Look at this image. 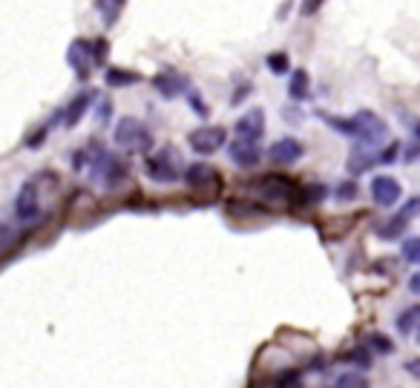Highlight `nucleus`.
<instances>
[{
  "mask_svg": "<svg viewBox=\"0 0 420 388\" xmlns=\"http://www.w3.org/2000/svg\"><path fill=\"white\" fill-rule=\"evenodd\" d=\"M365 348L374 351V354H380V357H389L392 351H394V342L386 337V333H369V340H365Z\"/></svg>",
  "mask_w": 420,
  "mask_h": 388,
  "instance_id": "nucleus-20",
  "label": "nucleus"
},
{
  "mask_svg": "<svg viewBox=\"0 0 420 388\" xmlns=\"http://www.w3.org/2000/svg\"><path fill=\"white\" fill-rule=\"evenodd\" d=\"M124 3H127V0H98L95 6L104 12V23H107V26H113V23L118 21L121 9H124Z\"/></svg>",
  "mask_w": 420,
  "mask_h": 388,
  "instance_id": "nucleus-22",
  "label": "nucleus"
},
{
  "mask_svg": "<svg viewBox=\"0 0 420 388\" xmlns=\"http://www.w3.org/2000/svg\"><path fill=\"white\" fill-rule=\"evenodd\" d=\"M417 340H420V328H417Z\"/></svg>",
  "mask_w": 420,
  "mask_h": 388,
  "instance_id": "nucleus-39",
  "label": "nucleus"
},
{
  "mask_svg": "<svg viewBox=\"0 0 420 388\" xmlns=\"http://www.w3.org/2000/svg\"><path fill=\"white\" fill-rule=\"evenodd\" d=\"M331 388H372V382L365 380L360 371H343Z\"/></svg>",
  "mask_w": 420,
  "mask_h": 388,
  "instance_id": "nucleus-21",
  "label": "nucleus"
},
{
  "mask_svg": "<svg viewBox=\"0 0 420 388\" xmlns=\"http://www.w3.org/2000/svg\"><path fill=\"white\" fill-rule=\"evenodd\" d=\"M12 242H15V233L9 231L6 224H0V251H6V248H9Z\"/></svg>",
  "mask_w": 420,
  "mask_h": 388,
  "instance_id": "nucleus-32",
  "label": "nucleus"
},
{
  "mask_svg": "<svg viewBox=\"0 0 420 388\" xmlns=\"http://www.w3.org/2000/svg\"><path fill=\"white\" fill-rule=\"evenodd\" d=\"M288 95L294 101H305L311 95V78L305 69H296V72L291 75V84H288Z\"/></svg>",
  "mask_w": 420,
  "mask_h": 388,
  "instance_id": "nucleus-17",
  "label": "nucleus"
},
{
  "mask_svg": "<svg viewBox=\"0 0 420 388\" xmlns=\"http://www.w3.org/2000/svg\"><path fill=\"white\" fill-rule=\"evenodd\" d=\"M300 199L303 204H317L325 199V187L323 184H311V187H300Z\"/></svg>",
  "mask_w": 420,
  "mask_h": 388,
  "instance_id": "nucleus-24",
  "label": "nucleus"
},
{
  "mask_svg": "<svg viewBox=\"0 0 420 388\" xmlns=\"http://www.w3.org/2000/svg\"><path fill=\"white\" fill-rule=\"evenodd\" d=\"M354 127H357V135H354V141H357V147H363V150H377L383 141H386V135H389V124L383 121L377 113H372V110H360L357 115H354Z\"/></svg>",
  "mask_w": 420,
  "mask_h": 388,
  "instance_id": "nucleus-2",
  "label": "nucleus"
},
{
  "mask_svg": "<svg viewBox=\"0 0 420 388\" xmlns=\"http://www.w3.org/2000/svg\"><path fill=\"white\" fill-rule=\"evenodd\" d=\"M256 190L262 193V199L274 204H288L294 199H300V187L288 175H262Z\"/></svg>",
  "mask_w": 420,
  "mask_h": 388,
  "instance_id": "nucleus-5",
  "label": "nucleus"
},
{
  "mask_svg": "<svg viewBox=\"0 0 420 388\" xmlns=\"http://www.w3.org/2000/svg\"><path fill=\"white\" fill-rule=\"evenodd\" d=\"M406 371H409L412 377H420V360H412V362H406Z\"/></svg>",
  "mask_w": 420,
  "mask_h": 388,
  "instance_id": "nucleus-37",
  "label": "nucleus"
},
{
  "mask_svg": "<svg viewBox=\"0 0 420 388\" xmlns=\"http://www.w3.org/2000/svg\"><path fill=\"white\" fill-rule=\"evenodd\" d=\"M66 61H69V66L75 69L78 78H86V75H90L93 69L98 66V64H95V55H93V41L75 38L73 43H69V49H66Z\"/></svg>",
  "mask_w": 420,
  "mask_h": 388,
  "instance_id": "nucleus-8",
  "label": "nucleus"
},
{
  "mask_svg": "<svg viewBox=\"0 0 420 388\" xmlns=\"http://www.w3.org/2000/svg\"><path fill=\"white\" fill-rule=\"evenodd\" d=\"M90 173H93V179H98L107 190H113V187H118L121 182L127 179V162L121 155L98 150L95 158L90 162Z\"/></svg>",
  "mask_w": 420,
  "mask_h": 388,
  "instance_id": "nucleus-3",
  "label": "nucleus"
},
{
  "mask_svg": "<svg viewBox=\"0 0 420 388\" xmlns=\"http://www.w3.org/2000/svg\"><path fill=\"white\" fill-rule=\"evenodd\" d=\"M227 158L233 162V167L239 170H254L259 162H262V150L254 141H242V138H233L227 144Z\"/></svg>",
  "mask_w": 420,
  "mask_h": 388,
  "instance_id": "nucleus-9",
  "label": "nucleus"
},
{
  "mask_svg": "<svg viewBox=\"0 0 420 388\" xmlns=\"http://www.w3.org/2000/svg\"><path fill=\"white\" fill-rule=\"evenodd\" d=\"M144 173H147V179L155 182V184H173V182H179L182 167L176 162V153H173L170 147H164V150L144 158Z\"/></svg>",
  "mask_w": 420,
  "mask_h": 388,
  "instance_id": "nucleus-4",
  "label": "nucleus"
},
{
  "mask_svg": "<svg viewBox=\"0 0 420 388\" xmlns=\"http://www.w3.org/2000/svg\"><path fill=\"white\" fill-rule=\"evenodd\" d=\"M265 64H268V69L274 75H285L288 66H291V58L285 55V52H271V55L265 58Z\"/></svg>",
  "mask_w": 420,
  "mask_h": 388,
  "instance_id": "nucleus-23",
  "label": "nucleus"
},
{
  "mask_svg": "<svg viewBox=\"0 0 420 388\" xmlns=\"http://www.w3.org/2000/svg\"><path fill=\"white\" fill-rule=\"evenodd\" d=\"M400 182L392 175H374L372 179V199L377 207H394L400 202Z\"/></svg>",
  "mask_w": 420,
  "mask_h": 388,
  "instance_id": "nucleus-13",
  "label": "nucleus"
},
{
  "mask_svg": "<svg viewBox=\"0 0 420 388\" xmlns=\"http://www.w3.org/2000/svg\"><path fill=\"white\" fill-rule=\"evenodd\" d=\"M104 81H107V86H113V90H118V86H130L135 81H142V75H138V72H124V69L113 66V69H107Z\"/></svg>",
  "mask_w": 420,
  "mask_h": 388,
  "instance_id": "nucleus-19",
  "label": "nucleus"
},
{
  "mask_svg": "<svg viewBox=\"0 0 420 388\" xmlns=\"http://www.w3.org/2000/svg\"><path fill=\"white\" fill-rule=\"evenodd\" d=\"M248 93H254V86H248V84H245V86H239V93L233 95V104H239L245 95H248Z\"/></svg>",
  "mask_w": 420,
  "mask_h": 388,
  "instance_id": "nucleus-36",
  "label": "nucleus"
},
{
  "mask_svg": "<svg viewBox=\"0 0 420 388\" xmlns=\"http://www.w3.org/2000/svg\"><path fill=\"white\" fill-rule=\"evenodd\" d=\"M417 328H420V305H409L406 311L397 313V331L403 333V337L414 333Z\"/></svg>",
  "mask_w": 420,
  "mask_h": 388,
  "instance_id": "nucleus-18",
  "label": "nucleus"
},
{
  "mask_svg": "<svg viewBox=\"0 0 420 388\" xmlns=\"http://www.w3.org/2000/svg\"><path fill=\"white\" fill-rule=\"evenodd\" d=\"M409 291H412L414 296H420V273H412V279H409Z\"/></svg>",
  "mask_w": 420,
  "mask_h": 388,
  "instance_id": "nucleus-34",
  "label": "nucleus"
},
{
  "mask_svg": "<svg viewBox=\"0 0 420 388\" xmlns=\"http://www.w3.org/2000/svg\"><path fill=\"white\" fill-rule=\"evenodd\" d=\"M409 127H412V135H414V141L420 144V118H412V121H409Z\"/></svg>",
  "mask_w": 420,
  "mask_h": 388,
  "instance_id": "nucleus-38",
  "label": "nucleus"
},
{
  "mask_svg": "<svg viewBox=\"0 0 420 388\" xmlns=\"http://www.w3.org/2000/svg\"><path fill=\"white\" fill-rule=\"evenodd\" d=\"M372 164H377V153L363 150V147H354V150H352V158H348V173L360 175V173L369 170Z\"/></svg>",
  "mask_w": 420,
  "mask_h": 388,
  "instance_id": "nucleus-16",
  "label": "nucleus"
},
{
  "mask_svg": "<svg viewBox=\"0 0 420 388\" xmlns=\"http://www.w3.org/2000/svg\"><path fill=\"white\" fill-rule=\"evenodd\" d=\"M153 86H155V93H159L162 98H179L184 93H190V84L184 75H179L176 69H162L159 75H153Z\"/></svg>",
  "mask_w": 420,
  "mask_h": 388,
  "instance_id": "nucleus-10",
  "label": "nucleus"
},
{
  "mask_svg": "<svg viewBox=\"0 0 420 388\" xmlns=\"http://www.w3.org/2000/svg\"><path fill=\"white\" fill-rule=\"evenodd\" d=\"M397 155H400V144L394 141V144H389L386 150H380V153H377V164H394V162H397Z\"/></svg>",
  "mask_w": 420,
  "mask_h": 388,
  "instance_id": "nucleus-27",
  "label": "nucleus"
},
{
  "mask_svg": "<svg viewBox=\"0 0 420 388\" xmlns=\"http://www.w3.org/2000/svg\"><path fill=\"white\" fill-rule=\"evenodd\" d=\"M397 219H403L406 224L412 222V219H417L420 216V196H414V199H409L403 207H400V213H394Z\"/></svg>",
  "mask_w": 420,
  "mask_h": 388,
  "instance_id": "nucleus-26",
  "label": "nucleus"
},
{
  "mask_svg": "<svg viewBox=\"0 0 420 388\" xmlns=\"http://www.w3.org/2000/svg\"><path fill=\"white\" fill-rule=\"evenodd\" d=\"M225 141H227V130L225 127H199V130L190 133L187 144L196 155H213V153H219L225 147Z\"/></svg>",
  "mask_w": 420,
  "mask_h": 388,
  "instance_id": "nucleus-6",
  "label": "nucleus"
},
{
  "mask_svg": "<svg viewBox=\"0 0 420 388\" xmlns=\"http://www.w3.org/2000/svg\"><path fill=\"white\" fill-rule=\"evenodd\" d=\"M187 101H190V107L196 110V115H199V118H207V115H210V107L199 98V93H196V90H190V93H187Z\"/></svg>",
  "mask_w": 420,
  "mask_h": 388,
  "instance_id": "nucleus-29",
  "label": "nucleus"
},
{
  "mask_svg": "<svg viewBox=\"0 0 420 388\" xmlns=\"http://www.w3.org/2000/svg\"><path fill=\"white\" fill-rule=\"evenodd\" d=\"M15 216L21 222H35L41 216V193H38V184L35 182H26V184H21V190H17Z\"/></svg>",
  "mask_w": 420,
  "mask_h": 388,
  "instance_id": "nucleus-7",
  "label": "nucleus"
},
{
  "mask_svg": "<svg viewBox=\"0 0 420 388\" xmlns=\"http://www.w3.org/2000/svg\"><path fill=\"white\" fill-rule=\"evenodd\" d=\"M93 55H95V64H104V55H107V41H104V38L93 41Z\"/></svg>",
  "mask_w": 420,
  "mask_h": 388,
  "instance_id": "nucleus-31",
  "label": "nucleus"
},
{
  "mask_svg": "<svg viewBox=\"0 0 420 388\" xmlns=\"http://www.w3.org/2000/svg\"><path fill=\"white\" fill-rule=\"evenodd\" d=\"M95 101V93L93 90H84V93H78L73 101H69V107H66V113H64V127L66 130H73L78 121L90 113V104Z\"/></svg>",
  "mask_w": 420,
  "mask_h": 388,
  "instance_id": "nucleus-14",
  "label": "nucleus"
},
{
  "mask_svg": "<svg viewBox=\"0 0 420 388\" xmlns=\"http://www.w3.org/2000/svg\"><path fill=\"white\" fill-rule=\"evenodd\" d=\"M113 141H115L121 150H127V153H147V150L153 147V135H150V130H147L138 118H133V115L121 118L118 124H115Z\"/></svg>",
  "mask_w": 420,
  "mask_h": 388,
  "instance_id": "nucleus-1",
  "label": "nucleus"
},
{
  "mask_svg": "<svg viewBox=\"0 0 420 388\" xmlns=\"http://www.w3.org/2000/svg\"><path fill=\"white\" fill-rule=\"evenodd\" d=\"M357 182H343L340 187H337V199L340 202H352V199H357Z\"/></svg>",
  "mask_w": 420,
  "mask_h": 388,
  "instance_id": "nucleus-30",
  "label": "nucleus"
},
{
  "mask_svg": "<svg viewBox=\"0 0 420 388\" xmlns=\"http://www.w3.org/2000/svg\"><path fill=\"white\" fill-rule=\"evenodd\" d=\"M403 259L406 262H412V264H420V236H412V239H406L403 242Z\"/></svg>",
  "mask_w": 420,
  "mask_h": 388,
  "instance_id": "nucleus-25",
  "label": "nucleus"
},
{
  "mask_svg": "<svg viewBox=\"0 0 420 388\" xmlns=\"http://www.w3.org/2000/svg\"><path fill=\"white\" fill-rule=\"evenodd\" d=\"M110 118V101H104L98 107V121H107Z\"/></svg>",
  "mask_w": 420,
  "mask_h": 388,
  "instance_id": "nucleus-35",
  "label": "nucleus"
},
{
  "mask_svg": "<svg viewBox=\"0 0 420 388\" xmlns=\"http://www.w3.org/2000/svg\"><path fill=\"white\" fill-rule=\"evenodd\" d=\"M184 182H187L190 187H204V184L219 182V175H216L213 167H207L204 162H199V164H190V167L184 170Z\"/></svg>",
  "mask_w": 420,
  "mask_h": 388,
  "instance_id": "nucleus-15",
  "label": "nucleus"
},
{
  "mask_svg": "<svg viewBox=\"0 0 420 388\" xmlns=\"http://www.w3.org/2000/svg\"><path fill=\"white\" fill-rule=\"evenodd\" d=\"M276 388H305V385H303V377L296 371H285L283 377L276 380Z\"/></svg>",
  "mask_w": 420,
  "mask_h": 388,
  "instance_id": "nucleus-28",
  "label": "nucleus"
},
{
  "mask_svg": "<svg viewBox=\"0 0 420 388\" xmlns=\"http://www.w3.org/2000/svg\"><path fill=\"white\" fill-rule=\"evenodd\" d=\"M320 6H323V0H305V3H303V14H314Z\"/></svg>",
  "mask_w": 420,
  "mask_h": 388,
  "instance_id": "nucleus-33",
  "label": "nucleus"
},
{
  "mask_svg": "<svg viewBox=\"0 0 420 388\" xmlns=\"http://www.w3.org/2000/svg\"><path fill=\"white\" fill-rule=\"evenodd\" d=\"M268 155H271L274 164H283V167H285V164H296V162H300V158L305 155V147H303V141L285 135V138L274 141L271 150H268Z\"/></svg>",
  "mask_w": 420,
  "mask_h": 388,
  "instance_id": "nucleus-12",
  "label": "nucleus"
},
{
  "mask_svg": "<svg viewBox=\"0 0 420 388\" xmlns=\"http://www.w3.org/2000/svg\"><path fill=\"white\" fill-rule=\"evenodd\" d=\"M236 138L242 141H254V144H259V138L265 135V113H262L259 107L248 110L239 121H236Z\"/></svg>",
  "mask_w": 420,
  "mask_h": 388,
  "instance_id": "nucleus-11",
  "label": "nucleus"
}]
</instances>
